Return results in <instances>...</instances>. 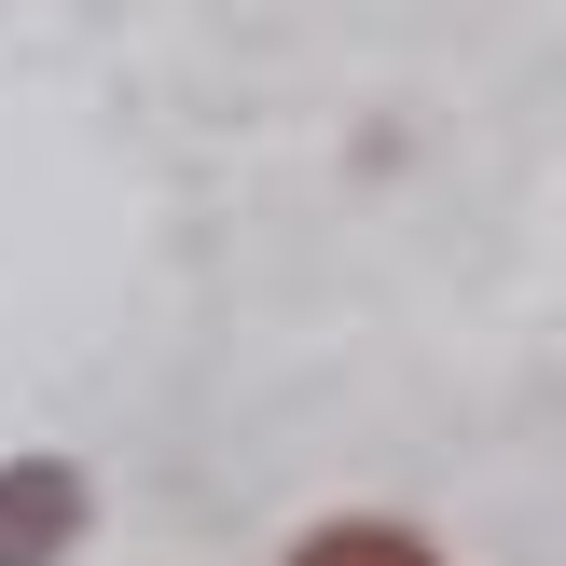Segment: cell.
Masks as SVG:
<instances>
[{
	"label": "cell",
	"mask_w": 566,
	"mask_h": 566,
	"mask_svg": "<svg viewBox=\"0 0 566 566\" xmlns=\"http://www.w3.org/2000/svg\"><path fill=\"white\" fill-rule=\"evenodd\" d=\"M291 566H442L415 525H387V512H346V525H318V539H291Z\"/></svg>",
	"instance_id": "7a4b0ae2"
},
{
	"label": "cell",
	"mask_w": 566,
	"mask_h": 566,
	"mask_svg": "<svg viewBox=\"0 0 566 566\" xmlns=\"http://www.w3.org/2000/svg\"><path fill=\"white\" fill-rule=\"evenodd\" d=\"M83 525H97V484L70 457H14L0 470V566H70Z\"/></svg>",
	"instance_id": "6da1fadb"
}]
</instances>
